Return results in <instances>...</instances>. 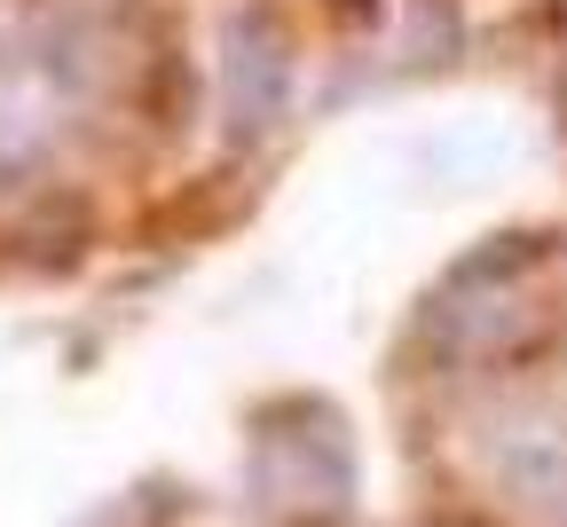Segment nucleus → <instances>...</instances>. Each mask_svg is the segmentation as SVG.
Segmentation results:
<instances>
[{
	"label": "nucleus",
	"mask_w": 567,
	"mask_h": 527,
	"mask_svg": "<svg viewBox=\"0 0 567 527\" xmlns=\"http://www.w3.org/2000/svg\"><path fill=\"white\" fill-rule=\"evenodd\" d=\"M292 111V32L276 9H237L221 24V134L268 142Z\"/></svg>",
	"instance_id": "1"
},
{
	"label": "nucleus",
	"mask_w": 567,
	"mask_h": 527,
	"mask_svg": "<svg viewBox=\"0 0 567 527\" xmlns=\"http://www.w3.org/2000/svg\"><path fill=\"white\" fill-rule=\"evenodd\" d=\"M331 9H371V0H331Z\"/></svg>",
	"instance_id": "2"
},
{
	"label": "nucleus",
	"mask_w": 567,
	"mask_h": 527,
	"mask_svg": "<svg viewBox=\"0 0 567 527\" xmlns=\"http://www.w3.org/2000/svg\"><path fill=\"white\" fill-rule=\"evenodd\" d=\"M559 111H567V71H559Z\"/></svg>",
	"instance_id": "3"
}]
</instances>
